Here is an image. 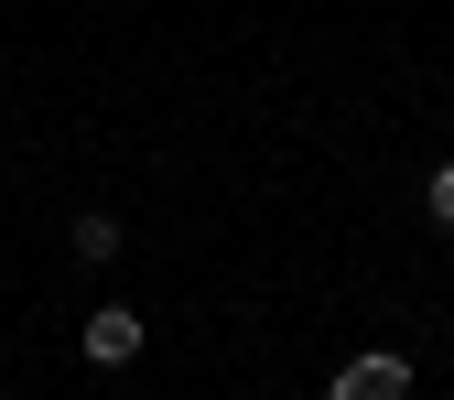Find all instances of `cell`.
Listing matches in <instances>:
<instances>
[{"mask_svg": "<svg viewBox=\"0 0 454 400\" xmlns=\"http://www.w3.org/2000/svg\"><path fill=\"white\" fill-rule=\"evenodd\" d=\"M401 389H411V357L401 347H368V357L335 368V400H401Z\"/></svg>", "mask_w": 454, "mask_h": 400, "instance_id": "obj_1", "label": "cell"}, {"mask_svg": "<svg viewBox=\"0 0 454 400\" xmlns=\"http://www.w3.org/2000/svg\"><path fill=\"white\" fill-rule=\"evenodd\" d=\"M76 347H87V368H130V357H141V314H130V303H98Z\"/></svg>", "mask_w": 454, "mask_h": 400, "instance_id": "obj_2", "label": "cell"}, {"mask_svg": "<svg viewBox=\"0 0 454 400\" xmlns=\"http://www.w3.org/2000/svg\"><path fill=\"white\" fill-rule=\"evenodd\" d=\"M66 249H76L87 271H108V260H120V249H130V227H120V216H108V206H87V216L66 227Z\"/></svg>", "mask_w": 454, "mask_h": 400, "instance_id": "obj_3", "label": "cell"}, {"mask_svg": "<svg viewBox=\"0 0 454 400\" xmlns=\"http://www.w3.org/2000/svg\"><path fill=\"white\" fill-rule=\"evenodd\" d=\"M422 216H433V227H443V239H454V152L433 162V184H422Z\"/></svg>", "mask_w": 454, "mask_h": 400, "instance_id": "obj_4", "label": "cell"}]
</instances>
